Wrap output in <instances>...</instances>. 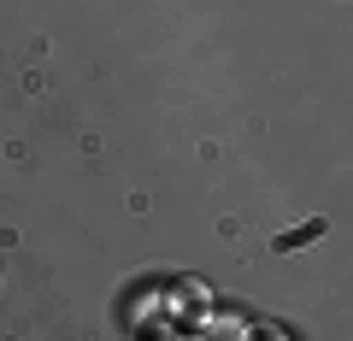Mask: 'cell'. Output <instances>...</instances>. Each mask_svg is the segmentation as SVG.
Wrapping results in <instances>:
<instances>
[{
  "label": "cell",
  "instance_id": "1",
  "mask_svg": "<svg viewBox=\"0 0 353 341\" xmlns=\"http://www.w3.org/2000/svg\"><path fill=\"white\" fill-rule=\"evenodd\" d=\"M312 236H324V218H312V224H301V229H289V236H277V247L289 253V247H306Z\"/></svg>",
  "mask_w": 353,
  "mask_h": 341
}]
</instances>
